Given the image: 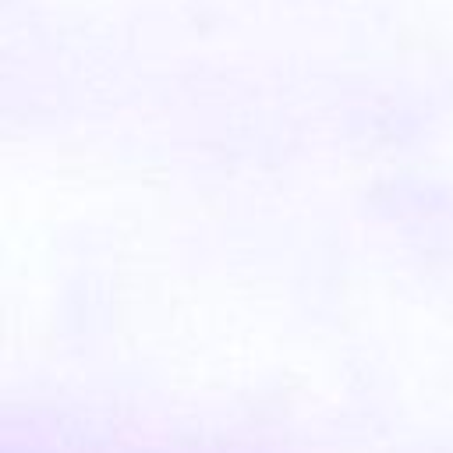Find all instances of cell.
I'll use <instances>...</instances> for the list:
<instances>
[]
</instances>
